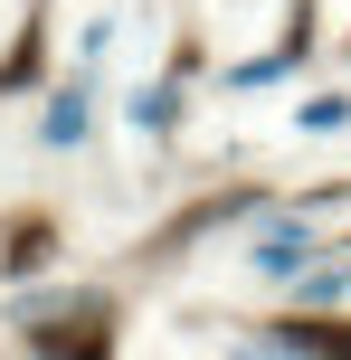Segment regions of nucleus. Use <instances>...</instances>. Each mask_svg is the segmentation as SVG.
<instances>
[{
  "mask_svg": "<svg viewBox=\"0 0 351 360\" xmlns=\"http://www.w3.org/2000/svg\"><path fill=\"white\" fill-rule=\"evenodd\" d=\"M29 360H114V294H57L19 323Z\"/></svg>",
  "mask_w": 351,
  "mask_h": 360,
  "instance_id": "obj_1",
  "label": "nucleus"
},
{
  "mask_svg": "<svg viewBox=\"0 0 351 360\" xmlns=\"http://www.w3.org/2000/svg\"><path fill=\"white\" fill-rule=\"evenodd\" d=\"M57 266V218L48 209H19L10 228H0V285H29V275Z\"/></svg>",
  "mask_w": 351,
  "mask_h": 360,
  "instance_id": "obj_2",
  "label": "nucleus"
},
{
  "mask_svg": "<svg viewBox=\"0 0 351 360\" xmlns=\"http://www.w3.org/2000/svg\"><path fill=\"white\" fill-rule=\"evenodd\" d=\"M276 342L295 351V360H351V313L304 304V313H285V323H276Z\"/></svg>",
  "mask_w": 351,
  "mask_h": 360,
  "instance_id": "obj_3",
  "label": "nucleus"
},
{
  "mask_svg": "<svg viewBox=\"0 0 351 360\" xmlns=\"http://www.w3.org/2000/svg\"><path fill=\"white\" fill-rule=\"evenodd\" d=\"M38 67H48V19H29V29H19V48H10V67H0V95H19V86H38Z\"/></svg>",
  "mask_w": 351,
  "mask_h": 360,
  "instance_id": "obj_4",
  "label": "nucleus"
},
{
  "mask_svg": "<svg viewBox=\"0 0 351 360\" xmlns=\"http://www.w3.org/2000/svg\"><path fill=\"white\" fill-rule=\"evenodd\" d=\"M38 133H48V143H76V133H86V95H57V105H48V124H38Z\"/></svg>",
  "mask_w": 351,
  "mask_h": 360,
  "instance_id": "obj_5",
  "label": "nucleus"
},
{
  "mask_svg": "<svg viewBox=\"0 0 351 360\" xmlns=\"http://www.w3.org/2000/svg\"><path fill=\"white\" fill-rule=\"evenodd\" d=\"M342 124H351L342 95H314V105H304V133H342Z\"/></svg>",
  "mask_w": 351,
  "mask_h": 360,
  "instance_id": "obj_6",
  "label": "nucleus"
}]
</instances>
